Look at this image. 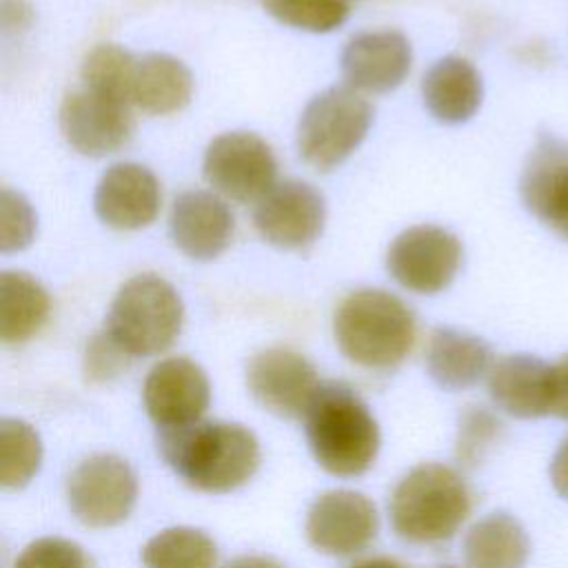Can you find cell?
<instances>
[{
	"mask_svg": "<svg viewBox=\"0 0 568 568\" xmlns=\"http://www.w3.org/2000/svg\"><path fill=\"white\" fill-rule=\"evenodd\" d=\"M462 264L459 240L435 224H417L399 233L386 255L388 273L404 288L433 295L444 291Z\"/></svg>",
	"mask_w": 568,
	"mask_h": 568,
	"instance_id": "obj_9",
	"label": "cell"
},
{
	"mask_svg": "<svg viewBox=\"0 0 568 568\" xmlns=\"http://www.w3.org/2000/svg\"><path fill=\"white\" fill-rule=\"evenodd\" d=\"M42 462L38 430L18 417L0 422V484L4 488L27 486Z\"/></svg>",
	"mask_w": 568,
	"mask_h": 568,
	"instance_id": "obj_26",
	"label": "cell"
},
{
	"mask_svg": "<svg viewBox=\"0 0 568 568\" xmlns=\"http://www.w3.org/2000/svg\"><path fill=\"white\" fill-rule=\"evenodd\" d=\"M335 342L346 359L364 368H393L415 344V315L393 293L359 288L333 317Z\"/></svg>",
	"mask_w": 568,
	"mask_h": 568,
	"instance_id": "obj_3",
	"label": "cell"
},
{
	"mask_svg": "<svg viewBox=\"0 0 568 568\" xmlns=\"http://www.w3.org/2000/svg\"><path fill=\"white\" fill-rule=\"evenodd\" d=\"M36 231V213L31 204L9 189L2 191V222H0V248L4 253L24 248Z\"/></svg>",
	"mask_w": 568,
	"mask_h": 568,
	"instance_id": "obj_32",
	"label": "cell"
},
{
	"mask_svg": "<svg viewBox=\"0 0 568 568\" xmlns=\"http://www.w3.org/2000/svg\"><path fill=\"white\" fill-rule=\"evenodd\" d=\"M528 552L530 541L524 526L504 510L481 517L464 537L468 568H524Z\"/></svg>",
	"mask_w": 568,
	"mask_h": 568,
	"instance_id": "obj_23",
	"label": "cell"
},
{
	"mask_svg": "<svg viewBox=\"0 0 568 568\" xmlns=\"http://www.w3.org/2000/svg\"><path fill=\"white\" fill-rule=\"evenodd\" d=\"M202 171L217 193L235 202H260L275 186L277 162L262 138L231 131L209 144Z\"/></svg>",
	"mask_w": 568,
	"mask_h": 568,
	"instance_id": "obj_8",
	"label": "cell"
},
{
	"mask_svg": "<svg viewBox=\"0 0 568 568\" xmlns=\"http://www.w3.org/2000/svg\"><path fill=\"white\" fill-rule=\"evenodd\" d=\"M320 384L315 366L291 348L260 351L246 364V386L253 399L284 419L304 417Z\"/></svg>",
	"mask_w": 568,
	"mask_h": 568,
	"instance_id": "obj_10",
	"label": "cell"
},
{
	"mask_svg": "<svg viewBox=\"0 0 568 568\" xmlns=\"http://www.w3.org/2000/svg\"><path fill=\"white\" fill-rule=\"evenodd\" d=\"M158 450L175 475L204 493H231L260 466L257 437L246 426L222 419L160 428Z\"/></svg>",
	"mask_w": 568,
	"mask_h": 568,
	"instance_id": "obj_1",
	"label": "cell"
},
{
	"mask_svg": "<svg viewBox=\"0 0 568 568\" xmlns=\"http://www.w3.org/2000/svg\"><path fill=\"white\" fill-rule=\"evenodd\" d=\"M351 568H404V564H399L397 559H390V557H368V559L353 564Z\"/></svg>",
	"mask_w": 568,
	"mask_h": 568,
	"instance_id": "obj_36",
	"label": "cell"
},
{
	"mask_svg": "<svg viewBox=\"0 0 568 568\" xmlns=\"http://www.w3.org/2000/svg\"><path fill=\"white\" fill-rule=\"evenodd\" d=\"M193 75L186 64L169 53H146L135 60L131 100L142 111L166 115L189 104Z\"/></svg>",
	"mask_w": 568,
	"mask_h": 568,
	"instance_id": "obj_22",
	"label": "cell"
},
{
	"mask_svg": "<svg viewBox=\"0 0 568 568\" xmlns=\"http://www.w3.org/2000/svg\"><path fill=\"white\" fill-rule=\"evenodd\" d=\"M60 131L78 153L100 158L129 142L133 115L129 104L82 87L62 100Z\"/></svg>",
	"mask_w": 568,
	"mask_h": 568,
	"instance_id": "obj_14",
	"label": "cell"
},
{
	"mask_svg": "<svg viewBox=\"0 0 568 568\" xmlns=\"http://www.w3.org/2000/svg\"><path fill=\"white\" fill-rule=\"evenodd\" d=\"M410 42L399 31H366L355 36L342 53V73L353 89L386 93L410 71Z\"/></svg>",
	"mask_w": 568,
	"mask_h": 568,
	"instance_id": "obj_17",
	"label": "cell"
},
{
	"mask_svg": "<svg viewBox=\"0 0 568 568\" xmlns=\"http://www.w3.org/2000/svg\"><path fill=\"white\" fill-rule=\"evenodd\" d=\"M169 231L184 255L206 262L229 246L233 215L215 193L184 191L173 202Z\"/></svg>",
	"mask_w": 568,
	"mask_h": 568,
	"instance_id": "obj_18",
	"label": "cell"
},
{
	"mask_svg": "<svg viewBox=\"0 0 568 568\" xmlns=\"http://www.w3.org/2000/svg\"><path fill=\"white\" fill-rule=\"evenodd\" d=\"M135 60L138 58L115 44L95 47L82 64L84 89L124 104H133L131 93Z\"/></svg>",
	"mask_w": 568,
	"mask_h": 568,
	"instance_id": "obj_27",
	"label": "cell"
},
{
	"mask_svg": "<svg viewBox=\"0 0 568 568\" xmlns=\"http://www.w3.org/2000/svg\"><path fill=\"white\" fill-rule=\"evenodd\" d=\"M146 415L158 428L186 426L209 408L211 384L202 366L189 357H166L158 362L142 386Z\"/></svg>",
	"mask_w": 568,
	"mask_h": 568,
	"instance_id": "obj_13",
	"label": "cell"
},
{
	"mask_svg": "<svg viewBox=\"0 0 568 568\" xmlns=\"http://www.w3.org/2000/svg\"><path fill=\"white\" fill-rule=\"evenodd\" d=\"M501 437V422L484 406H468L457 426L455 457L462 466L475 468L488 448Z\"/></svg>",
	"mask_w": 568,
	"mask_h": 568,
	"instance_id": "obj_29",
	"label": "cell"
},
{
	"mask_svg": "<svg viewBox=\"0 0 568 568\" xmlns=\"http://www.w3.org/2000/svg\"><path fill=\"white\" fill-rule=\"evenodd\" d=\"M13 568H91V561L71 539L40 537L20 552Z\"/></svg>",
	"mask_w": 568,
	"mask_h": 568,
	"instance_id": "obj_30",
	"label": "cell"
},
{
	"mask_svg": "<svg viewBox=\"0 0 568 568\" xmlns=\"http://www.w3.org/2000/svg\"><path fill=\"white\" fill-rule=\"evenodd\" d=\"M224 568H284V566L268 555H240L231 559Z\"/></svg>",
	"mask_w": 568,
	"mask_h": 568,
	"instance_id": "obj_35",
	"label": "cell"
},
{
	"mask_svg": "<svg viewBox=\"0 0 568 568\" xmlns=\"http://www.w3.org/2000/svg\"><path fill=\"white\" fill-rule=\"evenodd\" d=\"M184 306L178 291L162 277H131L113 297L104 331L131 355L149 357L166 351L182 331Z\"/></svg>",
	"mask_w": 568,
	"mask_h": 568,
	"instance_id": "obj_5",
	"label": "cell"
},
{
	"mask_svg": "<svg viewBox=\"0 0 568 568\" xmlns=\"http://www.w3.org/2000/svg\"><path fill=\"white\" fill-rule=\"evenodd\" d=\"M324 220L322 193L302 180L275 184L253 211L257 233L268 244L286 251L311 246L322 235Z\"/></svg>",
	"mask_w": 568,
	"mask_h": 568,
	"instance_id": "obj_12",
	"label": "cell"
},
{
	"mask_svg": "<svg viewBox=\"0 0 568 568\" xmlns=\"http://www.w3.org/2000/svg\"><path fill=\"white\" fill-rule=\"evenodd\" d=\"M375 504L348 488L322 493L308 508L306 537L324 555L346 557L364 550L377 535Z\"/></svg>",
	"mask_w": 568,
	"mask_h": 568,
	"instance_id": "obj_11",
	"label": "cell"
},
{
	"mask_svg": "<svg viewBox=\"0 0 568 568\" xmlns=\"http://www.w3.org/2000/svg\"><path fill=\"white\" fill-rule=\"evenodd\" d=\"M138 499L131 464L111 453L82 459L67 479V501L78 521L91 528L122 524Z\"/></svg>",
	"mask_w": 568,
	"mask_h": 568,
	"instance_id": "obj_7",
	"label": "cell"
},
{
	"mask_svg": "<svg viewBox=\"0 0 568 568\" xmlns=\"http://www.w3.org/2000/svg\"><path fill=\"white\" fill-rule=\"evenodd\" d=\"M552 415L568 419V355L552 364Z\"/></svg>",
	"mask_w": 568,
	"mask_h": 568,
	"instance_id": "obj_33",
	"label": "cell"
},
{
	"mask_svg": "<svg viewBox=\"0 0 568 568\" xmlns=\"http://www.w3.org/2000/svg\"><path fill=\"white\" fill-rule=\"evenodd\" d=\"M448 568H450V566H448Z\"/></svg>",
	"mask_w": 568,
	"mask_h": 568,
	"instance_id": "obj_37",
	"label": "cell"
},
{
	"mask_svg": "<svg viewBox=\"0 0 568 568\" xmlns=\"http://www.w3.org/2000/svg\"><path fill=\"white\" fill-rule=\"evenodd\" d=\"M93 209L111 229H142L151 224L160 211V184L146 166L118 162L100 178Z\"/></svg>",
	"mask_w": 568,
	"mask_h": 568,
	"instance_id": "obj_16",
	"label": "cell"
},
{
	"mask_svg": "<svg viewBox=\"0 0 568 568\" xmlns=\"http://www.w3.org/2000/svg\"><path fill=\"white\" fill-rule=\"evenodd\" d=\"M422 95L435 120L444 124H462L470 120L481 104V75L468 60L446 55L424 75Z\"/></svg>",
	"mask_w": 568,
	"mask_h": 568,
	"instance_id": "obj_20",
	"label": "cell"
},
{
	"mask_svg": "<svg viewBox=\"0 0 568 568\" xmlns=\"http://www.w3.org/2000/svg\"><path fill=\"white\" fill-rule=\"evenodd\" d=\"M144 568H215V541L191 526H173L153 535L142 548Z\"/></svg>",
	"mask_w": 568,
	"mask_h": 568,
	"instance_id": "obj_25",
	"label": "cell"
},
{
	"mask_svg": "<svg viewBox=\"0 0 568 568\" xmlns=\"http://www.w3.org/2000/svg\"><path fill=\"white\" fill-rule=\"evenodd\" d=\"M519 193L526 209L568 240V142L550 133H541L532 146Z\"/></svg>",
	"mask_w": 568,
	"mask_h": 568,
	"instance_id": "obj_15",
	"label": "cell"
},
{
	"mask_svg": "<svg viewBox=\"0 0 568 568\" xmlns=\"http://www.w3.org/2000/svg\"><path fill=\"white\" fill-rule=\"evenodd\" d=\"M264 9L282 24L326 33L337 29L351 11L348 0H262Z\"/></svg>",
	"mask_w": 568,
	"mask_h": 568,
	"instance_id": "obj_28",
	"label": "cell"
},
{
	"mask_svg": "<svg viewBox=\"0 0 568 568\" xmlns=\"http://www.w3.org/2000/svg\"><path fill=\"white\" fill-rule=\"evenodd\" d=\"M49 295L44 286L22 271L0 275V339L22 344L33 337L49 317Z\"/></svg>",
	"mask_w": 568,
	"mask_h": 568,
	"instance_id": "obj_24",
	"label": "cell"
},
{
	"mask_svg": "<svg viewBox=\"0 0 568 568\" xmlns=\"http://www.w3.org/2000/svg\"><path fill=\"white\" fill-rule=\"evenodd\" d=\"M129 359L131 355L106 331H102L87 342L82 357L84 379L91 384L111 382L129 366Z\"/></svg>",
	"mask_w": 568,
	"mask_h": 568,
	"instance_id": "obj_31",
	"label": "cell"
},
{
	"mask_svg": "<svg viewBox=\"0 0 568 568\" xmlns=\"http://www.w3.org/2000/svg\"><path fill=\"white\" fill-rule=\"evenodd\" d=\"M490 346L466 331L435 328L426 346V368L433 382L446 390L477 384L493 368Z\"/></svg>",
	"mask_w": 568,
	"mask_h": 568,
	"instance_id": "obj_21",
	"label": "cell"
},
{
	"mask_svg": "<svg viewBox=\"0 0 568 568\" xmlns=\"http://www.w3.org/2000/svg\"><path fill=\"white\" fill-rule=\"evenodd\" d=\"M304 433L315 462L335 477L366 473L379 453L377 419L344 382L320 384L304 413Z\"/></svg>",
	"mask_w": 568,
	"mask_h": 568,
	"instance_id": "obj_2",
	"label": "cell"
},
{
	"mask_svg": "<svg viewBox=\"0 0 568 568\" xmlns=\"http://www.w3.org/2000/svg\"><path fill=\"white\" fill-rule=\"evenodd\" d=\"M473 499L464 477L437 462L410 468L393 488L388 515L393 530L410 544L450 539L470 515Z\"/></svg>",
	"mask_w": 568,
	"mask_h": 568,
	"instance_id": "obj_4",
	"label": "cell"
},
{
	"mask_svg": "<svg viewBox=\"0 0 568 568\" xmlns=\"http://www.w3.org/2000/svg\"><path fill=\"white\" fill-rule=\"evenodd\" d=\"M373 106L353 87H328L302 111L297 151L311 166L328 171L339 166L366 138Z\"/></svg>",
	"mask_w": 568,
	"mask_h": 568,
	"instance_id": "obj_6",
	"label": "cell"
},
{
	"mask_svg": "<svg viewBox=\"0 0 568 568\" xmlns=\"http://www.w3.org/2000/svg\"><path fill=\"white\" fill-rule=\"evenodd\" d=\"M488 393L513 417H544L552 413V364L532 355L501 357L488 373Z\"/></svg>",
	"mask_w": 568,
	"mask_h": 568,
	"instance_id": "obj_19",
	"label": "cell"
},
{
	"mask_svg": "<svg viewBox=\"0 0 568 568\" xmlns=\"http://www.w3.org/2000/svg\"><path fill=\"white\" fill-rule=\"evenodd\" d=\"M550 481L559 497L568 499V437L555 450V457L550 462Z\"/></svg>",
	"mask_w": 568,
	"mask_h": 568,
	"instance_id": "obj_34",
	"label": "cell"
}]
</instances>
